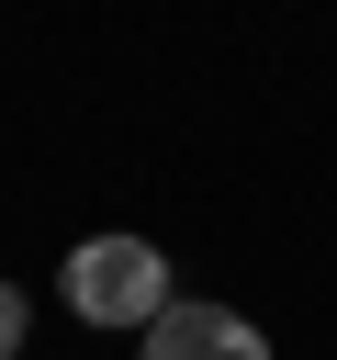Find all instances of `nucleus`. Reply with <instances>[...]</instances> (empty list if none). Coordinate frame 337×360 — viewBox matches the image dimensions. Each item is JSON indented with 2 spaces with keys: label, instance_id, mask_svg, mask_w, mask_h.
Segmentation results:
<instances>
[{
  "label": "nucleus",
  "instance_id": "1",
  "mask_svg": "<svg viewBox=\"0 0 337 360\" xmlns=\"http://www.w3.org/2000/svg\"><path fill=\"white\" fill-rule=\"evenodd\" d=\"M180 292H168V259L146 248V236H79L67 248V315L79 326H157Z\"/></svg>",
  "mask_w": 337,
  "mask_h": 360
},
{
  "label": "nucleus",
  "instance_id": "2",
  "mask_svg": "<svg viewBox=\"0 0 337 360\" xmlns=\"http://www.w3.org/2000/svg\"><path fill=\"white\" fill-rule=\"evenodd\" d=\"M146 360H270V338L236 315V304H168L146 326Z\"/></svg>",
  "mask_w": 337,
  "mask_h": 360
},
{
  "label": "nucleus",
  "instance_id": "3",
  "mask_svg": "<svg viewBox=\"0 0 337 360\" xmlns=\"http://www.w3.org/2000/svg\"><path fill=\"white\" fill-rule=\"evenodd\" d=\"M22 315H34V304H22V292H11V281H0V360H11V349H22Z\"/></svg>",
  "mask_w": 337,
  "mask_h": 360
}]
</instances>
